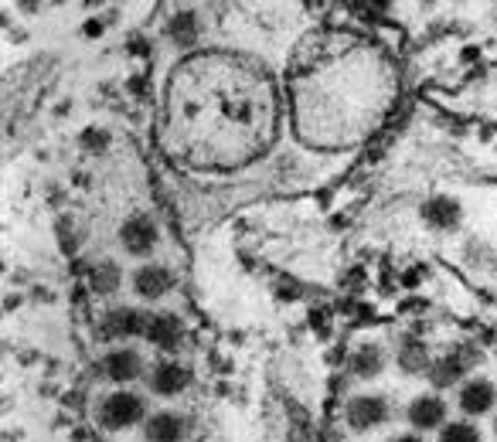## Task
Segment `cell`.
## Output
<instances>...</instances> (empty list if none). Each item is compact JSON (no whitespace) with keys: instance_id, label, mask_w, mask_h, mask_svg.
<instances>
[{"instance_id":"13","label":"cell","mask_w":497,"mask_h":442,"mask_svg":"<svg viewBox=\"0 0 497 442\" xmlns=\"http://www.w3.org/2000/svg\"><path fill=\"white\" fill-rule=\"evenodd\" d=\"M133 286H136L140 296L161 300L164 293H170V286H174V273H170L167 266H143V269L133 276Z\"/></svg>"},{"instance_id":"7","label":"cell","mask_w":497,"mask_h":442,"mask_svg":"<svg viewBox=\"0 0 497 442\" xmlns=\"http://www.w3.org/2000/svg\"><path fill=\"white\" fill-rule=\"evenodd\" d=\"M120 239H123L126 252H133V255H147V252L157 245V225H154L147 214H133L123 228H120Z\"/></svg>"},{"instance_id":"12","label":"cell","mask_w":497,"mask_h":442,"mask_svg":"<svg viewBox=\"0 0 497 442\" xmlns=\"http://www.w3.org/2000/svg\"><path fill=\"white\" fill-rule=\"evenodd\" d=\"M409 422L413 429H440L446 422V402L440 395H419L409 405Z\"/></svg>"},{"instance_id":"11","label":"cell","mask_w":497,"mask_h":442,"mask_svg":"<svg viewBox=\"0 0 497 442\" xmlns=\"http://www.w3.org/2000/svg\"><path fill=\"white\" fill-rule=\"evenodd\" d=\"M188 381H191V374H188V367H181V364L167 361V364H157L154 371H150V392L154 395H177V392H184L188 388Z\"/></svg>"},{"instance_id":"3","label":"cell","mask_w":497,"mask_h":442,"mask_svg":"<svg viewBox=\"0 0 497 442\" xmlns=\"http://www.w3.org/2000/svg\"><path fill=\"white\" fill-rule=\"evenodd\" d=\"M102 425L120 432V429H129L143 418V402L133 395V392H113L106 402H102V412H99Z\"/></svg>"},{"instance_id":"17","label":"cell","mask_w":497,"mask_h":442,"mask_svg":"<svg viewBox=\"0 0 497 442\" xmlns=\"http://www.w3.org/2000/svg\"><path fill=\"white\" fill-rule=\"evenodd\" d=\"M381 367H385V354H381L378 344H361V347L351 354V371H354L358 378H374Z\"/></svg>"},{"instance_id":"21","label":"cell","mask_w":497,"mask_h":442,"mask_svg":"<svg viewBox=\"0 0 497 442\" xmlns=\"http://www.w3.org/2000/svg\"><path fill=\"white\" fill-rule=\"evenodd\" d=\"M494 432H497V418H494Z\"/></svg>"},{"instance_id":"4","label":"cell","mask_w":497,"mask_h":442,"mask_svg":"<svg viewBox=\"0 0 497 442\" xmlns=\"http://www.w3.org/2000/svg\"><path fill=\"white\" fill-rule=\"evenodd\" d=\"M473 364H477V354H473L470 347H456L453 354H446V358H440L436 364H429V385H433V388H450Z\"/></svg>"},{"instance_id":"15","label":"cell","mask_w":497,"mask_h":442,"mask_svg":"<svg viewBox=\"0 0 497 442\" xmlns=\"http://www.w3.org/2000/svg\"><path fill=\"white\" fill-rule=\"evenodd\" d=\"M143 337H150L157 347L170 351V347L181 340V323H177V317H170V313H164V317H150V326H147Z\"/></svg>"},{"instance_id":"1","label":"cell","mask_w":497,"mask_h":442,"mask_svg":"<svg viewBox=\"0 0 497 442\" xmlns=\"http://www.w3.org/2000/svg\"><path fill=\"white\" fill-rule=\"evenodd\" d=\"M280 126L273 75L246 55H188L167 82L164 143L188 167L228 170L266 154Z\"/></svg>"},{"instance_id":"9","label":"cell","mask_w":497,"mask_h":442,"mask_svg":"<svg viewBox=\"0 0 497 442\" xmlns=\"http://www.w3.org/2000/svg\"><path fill=\"white\" fill-rule=\"evenodd\" d=\"M147 442H181L188 432V418L177 412H157L147 418Z\"/></svg>"},{"instance_id":"5","label":"cell","mask_w":497,"mask_h":442,"mask_svg":"<svg viewBox=\"0 0 497 442\" xmlns=\"http://www.w3.org/2000/svg\"><path fill=\"white\" fill-rule=\"evenodd\" d=\"M385 418H388V405H385V398H378V395H358V398L347 402V425L358 429V432L381 425Z\"/></svg>"},{"instance_id":"10","label":"cell","mask_w":497,"mask_h":442,"mask_svg":"<svg viewBox=\"0 0 497 442\" xmlns=\"http://www.w3.org/2000/svg\"><path fill=\"white\" fill-rule=\"evenodd\" d=\"M494 402H497V388L487 378H473V381H467L463 392H460V408H463L467 415H484V412L494 408Z\"/></svg>"},{"instance_id":"20","label":"cell","mask_w":497,"mask_h":442,"mask_svg":"<svg viewBox=\"0 0 497 442\" xmlns=\"http://www.w3.org/2000/svg\"><path fill=\"white\" fill-rule=\"evenodd\" d=\"M392 442H422V439H419V436H395Z\"/></svg>"},{"instance_id":"14","label":"cell","mask_w":497,"mask_h":442,"mask_svg":"<svg viewBox=\"0 0 497 442\" xmlns=\"http://www.w3.org/2000/svg\"><path fill=\"white\" fill-rule=\"evenodd\" d=\"M422 218L433 225V228H456V221H460V204L450 201V198H433V201H426L422 208Z\"/></svg>"},{"instance_id":"6","label":"cell","mask_w":497,"mask_h":442,"mask_svg":"<svg viewBox=\"0 0 497 442\" xmlns=\"http://www.w3.org/2000/svg\"><path fill=\"white\" fill-rule=\"evenodd\" d=\"M150 317L133 310V306H116L102 317V337H136V333H147Z\"/></svg>"},{"instance_id":"18","label":"cell","mask_w":497,"mask_h":442,"mask_svg":"<svg viewBox=\"0 0 497 442\" xmlns=\"http://www.w3.org/2000/svg\"><path fill=\"white\" fill-rule=\"evenodd\" d=\"M440 442H480V432L470 422H450L440 429Z\"/></svg>"},{"instance_id":"2","label":"cell","mask_w":497,"mask_h":442,"mask_svg":"<svg viewBox=\"0 0 497 442\" xmlns=\"http://www.w3.org/2000/svg\"><path fill=\"white\" fill-rule=\"evenodd\" d=\"M293 75V122L310 147L344 150L361 143L381 122L395 75L381 51L354 38H327Z\"/></svg>"},{"instance_id":"19","label":"cell","mask_w":497,"mask_h":442,"mask_svg":"<svg viewBox=\"0 0 497 442\" xmlns=\"http://www.w3.org/2000/svg\"><path fill=\"white\" fill-rule=\"evenodd\" d=\"M116 282H120V276H116L113 262H102V266L92 269V286H96V293H113Z\"/></svg>"},{"instance_id":"16","label":"cell","mask_w":497,"mask_h":442,"mask_svg":"<svg viewBox=\"0 0 497 442\" xmlns=\"http://www.w3.org/2000/svg\"><path fill=\"white\" fill-rule=\"evenodd\" d=\"M399 367L409 371V374H419V371H429V351L419 337H406L402 347H399Z\"/></svg>"},{"instance_id":"8","label":"cell","mask_w":497,"mask_h":442,"mask_svg":"<svg viewBox=\"0 0 497 442\" xmlns=\"http://www.w3.org/2000/svg\"><path fill=\"white\" fill-rule=\"evenodd\" d=\"M102 374L109 378V381H136L140 374H143V358L136 354V351H129V347H120V351H113V354H106V361H102Z\"/></svg>"}]
</instances>
